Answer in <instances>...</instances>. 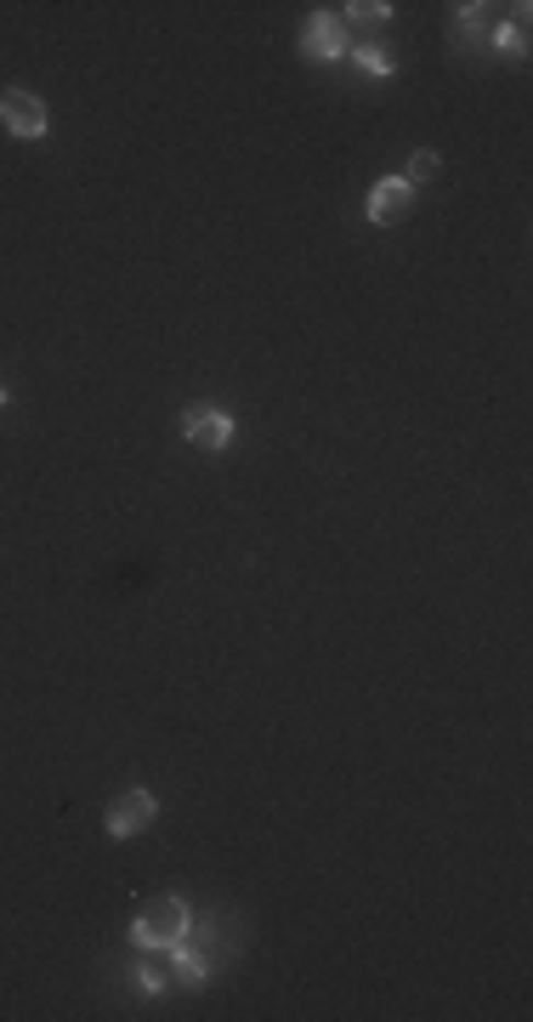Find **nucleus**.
Masks as SVG:
<instances>
[{
  "mask_svg": "<svg viewBox=\"0 0 533 1022\" xmlns=\"http://www.w3.org/2000/svg\"><path fill=\"white\" fill-rule=\"evenodd\" d=\"M494 7H460V46H477L483 41V18Z\"/></svg>",
  "mask_w": 533,
  "mask_h": 1022,
  "instance_id": "nucleus-12",
  "label": "nucleus"
},
{
  "mask_svg": "<svg viewBox=\"0 0 533 1022\" xmlns=\"http://www.w3.org/2000/svg\"><path fill=\"white\" fill-rule=\"evenodd\" d=\"M347 12H352V18H375V23H386V18H392V7H386V0H352Z\"/></svg>",
  "mask_w": 533,
  "mask_h": 1022,
  "instance_id": "nucleus-13",
  "label": "nucleus"
},
{
  "mask_svg": "<svg viewBox=\"0 0 533 1022\" xmlns=\"http://www.w3.org/2000/svg\"><path fill=\"white\" fill-rule=\"evenodd\" d=\"M438 171H443V159L431 154V148H420V154L409 159V171H404V182H409V188H420V182H431V177H438Z\"/></svg>",
  "mask_w": 533,
  "mask_h": 1022,
  "instance_id": "nucleus-11",
  "label": "nucleus"
},
{
  "mask_svg": "<svg viewBox=\"0 0 533 1022\" xmlns=\"http://www.w3.org/2000/svg\"><path fill=\"white\" fill-rule=\"evenodd\" d=\"M415 193H420V188H409L404 177H386V182L370 188V205H363V211H370L375 227H392V222H404V216L415 211Z\"/></svg>",
  "mask_w": 533,
  "mask_h": 1022,
  "instance_id": "nucleus-5",
  "label": "nucleus"
},
{
  "mask_svg": "<svg viewBox=\"0 0 533 1022\" xmlns=\"http://www.w3.org/2000/svg\"><path fill=\"white\" fill-rule=\"evenodd\" d=\"M159 818V801H154V789H125V796L109 807V835L114 841H131V835H143L148 830V823Z\"/></svg>",
  "mask_w": 533,
  "mask_h": 1022,
  "instance_id": "nucleus-4",
  "label": "nucleus"
},
{
  "mask_svg": "<svg viewBox=\"0 0 533 1022\" xmlns=\"http://www.w3.org/2000/svg\"><path fill=\"white\" fill-rule=\"evenodd\" d=\"M352 63H358V69H370V75H381V80H392V75H397V57H392L386 46H358V52H352Z\"/></svg>",
  "mask_w": 533,
  "mask_h": 1022,
  "instance_id": "nucleus-9",
  "label": "nucleus"
},
{
  "mask_svg": "<svg viewBox=\"0 0 533 1022\" xmlns=\"http://www.w3.org/2000/svg\"><path fill=\"white\" fill-rule=\"evenodd\" d=\"M171 954V972H177V988H199L211 977V954H205V943H177V948H165Z\"/></svg>",
  "mask_w": 533,
  "mask_h": 1022,
  "instance_id": "nucleus-7",
  "label": "nucleus"
},
{
  "mask_svg": "<svg viewBox=\"0 0 533 1022\" xmlns=\"http://www.w3.org/2000/svg\"><path fill=\"white\" fill-rule=\"evenodd\" d=\"M137 982L148 988V995H165V988H177V972H171V961H143Z\"/></svg>",
  "mask_w": 533,
  "mask_h": 1022,
  "instance_id": "nucleus-10",
  "label": "nucleus"
},
{
  "mask_svg": "<svg viewBox=\"0 0 533 1022\" xmlns=\"http://www.w3.org/2000/svg\"><path fill=\"white\" fill-rule=\"evenodd\" d=\"M182 438L193 443V449H227L233 443V415L222 409V404H193V409H182Z\"/></svg>",
  "mask_w": 533,
  "mask_h": 1022,
  "instance_id": "nucleus-3",
  "label": "nucleus"
},
{
  "mask_svg": "<svg viewBox=\"0 0 533 1022\" xmlns=\"http://www.w3.org/2000/svg\"><path fill=\"white\" fill-rule=\"evenodd\" d=\"M488 46L506 52V57H528V7H517L511 23H494L488 29Z\"/></svg>",
  "mask_w": 533,
  "mask_h": 1022,
  "instance_id": "nucleus-8",
  "label": "nucleus"
},
{
  "mask_svg": "<svg viewBox=\"0 0 533 1022\" xmlns=\"http://www.w3.org/2000/svg\"><path fill=\"white\" fill-rule=\"evenodd\" d=\"M7 398H12V392H7V381H0V409H7Z\"/></svg>",
  "mask_w": 533,
  "mask_h": 1022,
  "instance_id": "nucleus-14",
  "label": "nucleus"
},
{
  "mask_svg": "<svg viewBox=\"0 0 533 1022\" xmlns=\"http://www.w3.org/2000/svg\"><path fill=\"white\" fill-rule=\"evenodd\" d=\"M0 125H7L12 137L35 143V137H46V131H52V109L41 103L35 91H23V86H7V91H0Z\"/></svg>",
  "mask_w": 533,
  "mask_h": 1022,
  "instance_id": "nucleus-2",
  "label": "nucleus"
},
{
  "mask_svg": "<svg viewBox=\"0 0 533 1022\" xmlns=\"http://www.w3.org/2000/svg\"><path fill=\"white\" fill-rule=\"evenodd\" d=\"M341 52H347L341 18H336V12H313L307 29H302V57H307V63H336Z\"/></svg>",
  "mask_w": 533,
  "mask_h": 1022,
  "instance_id": "nucleus-6",
  "label": "nucleus"
},
{
  "mask_svg": "<svg viewBox=\"0 0 533 1022\" xmlns=\"http://www.w3.org/2000/svg\"><path fill=\"white\" fill-rule=\"evenodd\" d=\"M182 937H193V909L182 903V892H159V898L137 914V926H131V943L148 948V954L177 948Z\"/></svg>",
  "mask_w": 533,
  "mask_h": 1022,
  "instance_id": "nucleus-1",
  "label": "nucleus"
}]
</instances>
